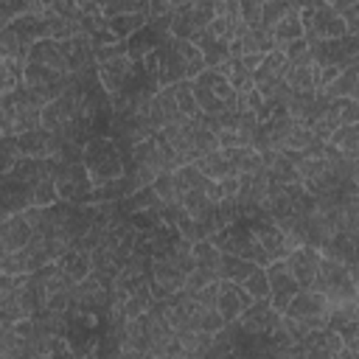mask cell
I'll list each match as a JSON object with an SVG mask.
<instances>
[{
	"label": "cell",
	"instance_id": "1",
	"mask_svg": "<svg viewBox=\"0 0 359 359\" xmlns=\"http://www.w3.org/2000/svg\"><path fill=\"white\" fill-rule=\"evenodd\" d=\"M81 163L93 180L95 188L112 182V180H121L126 174V157L123 151L118 149V143L112 137H90L84 143V154H81Z\"/></svg>",
	"mask_w": 359,
	"mask_h": 359
},
{
	"label": "cell",
	"instance_id": "2",
	"mask_svg": "<svg viewBox=\"0 0 359 359\" xmlns=\"http://www.w3.org/2000/svg\"><path fill=\"white\" fill-rule=\"evenodd\" d=\"M194 95L202 109V115H227L238 107V93L230 87V81L219 70H205L194 81Z\"/></svg>",
	"mask_w": 359,
	"mask_h": 359
},
{
	"label": "cell",
	"instance_id": "3",
	"mask_svg": "<svg viewBox=\"0 0 359 359\" xmlns=\"http://www.w3.org/2000/svg\"><path fill=\"white\" fill-rule=\"evenodd\" d=\"M300 20H303V31L309 45H320V42H331L348 34L345 20L334 11L331 3L314 0V3H300Z\"/></svg>",
	"mask_w": 359,
	"mask_h": 359
},
{
	"label": "cell",
	"instance_id": "4",
	"mask_svg": "<svg viewBox=\"0 0 359 359\" xmlns=\"http://www.w3.org/2000/svg\"><path fill=\"white\" fill-rule=\"evenodd\" d=\"M210 241H213L224 255H238V258H247V261H252V264H258V266H269V258H266L261 241L255 238L252 227H250L244 219L236 222V224H230V227H224V230H219Z\"/></svg>",
	"mask_w": 359,
	"mask_h": 359
},
{
	"label": "cell",
	"instance_id": "5",
	"mask_svg": "<svg viewBox=\"0 0 359 359\" xmlns=\"http://www.w3.org/2000/svg\"><path fill=\"white\" fill-rule=\"evenodd\" d=\"M53 180H56L59 202H67V205H90L95 185H93L84 163H56Z\"/></svg>",
	"mask_w": 359,
	"mask_h": 359
},
{
	"label": "cell",
	"instance_id": "6",
	"mask_svg": "<svg viewBox=\"0 0 359 359\" xmlns=\"http://www.w3.org/2000/svg\"><path fill=\"white\" fill-rule=\"evenodd\" d=\"M95 67H98V81L109 98H118L121 93H126L143 73V62H135L132 56H115Z\"/></svg>",
	"mask_w": 359,
	"mask_h": 359
},
{
	"label": "cell",
	"instance_id": "7",
	"mask_svg": "<svg viewBox=\"0 0 359 359\" xmlns=\"http://www.w3.org/2000/svg\"><path fill=\"white\" fill-rule=\"evenodd\" d=\"M216 11L213 3H177V11L171 14V36L177 39H194L213 22Z\"/></svg>",
	"mask_w": 359,
	"mask_h": 359
},
{
	"label": "cell",
	"instance_id": "8",
	"mask_svg": "<svg viewBox=\"0 0 359 359\" xmlns=\"http://www.w3.org/2000/svg\"><path fill=\"white\" fill-rule=\"evenodd\" d=\"M244 222L252 227V233H255V238L261 241V247H264L269 264H272V261H283V258L292 252V247H289L283 230H280L264 210H261L258 216H252V219H244Z\"/></svg>",
	"mask_w": 359,
	"mask_h": 359
},
{
	"label": "cell",
	"instance_id": "9",
	"mask_svg": "<svg viewBox=\"0 0 359 359\" xmlns=\"http://www.w3.org/2000/svg\"><path fill=\"white\" fill-rule=\"evenodd\" d=\"M280 320H283V314L269 300H255L236 323L250 337H269V334H275L280 328Z\"/></svg>",
	"mask_w": 359,
	"mask_h": 359
},
{
	"label": "cell",
	"instance_id": "10",
	"mask_svg": "<svg viewBox=\"0 0 359 359\" xmlns=\"http://www.w3.org/2000/svg\"><path fill=\"white\" fill-rule=\"evenodd\" d=\"M188 283V272L177 269L171 261L165 258H151V272H149V286L154 292L157 300H165L177 292H182Z\"/></svg>",
	"mask_w": 359,
	"mask_h": 359
},
{
	"label": "cell",
	"instance_id": "11",
	"mask_svg": "<svg viewBox=\"0 0 359 359\" xmlns=\"http://www.w3.org/2000/svg\"><path fill=\"white\" fill-rule=\"evenodd\" d=\"M266 278H269V303L283 314L289 309V303L297 297L300 283L294 280V275L286 269L283 261H272L266 266Z\"/></svg>",
	"mask_w": 359,
	"mask_h": 359
},
{
	"label": "cell",
	"instance_id": "12",
	"mask_svg": "<svg viewBox=\"0 0 359 359\" xmlns=\"http://www.w3.org/2000/svg\"><path fill=\"white\" fill-rule=\"evenodd\" d=\"M160 135H163V140L174 149V154L180 157L182 165H194V163L199 160V149H196V123H194V121L171 123V126H165Z\"/></svg>",
	"mask_w": 359,
	"mask_h": 359
},
{
	"label": "cell",
	"instance_id": "13",
	"mask_svg": "<svg viewBox=\"0 0 359 359\" xmlns=\"http://www.w3.org/2000/svg\"><path fill=\"white\" fill-rule=\"evenodd\" d=\"M286 269L294 275V280L300 283V289H311L317 275H320V264H323V255L317 247H297L292 250L286 258H283Z\"/></svg>",
	"mask_w": 359,
	"mask_h": 359
},
{
	"label": "cell",
	"instance_id": "14",
	"mask_svg": "<svg viewBox=\"0 0 359 359\" xmlns=\"http://www.w3.org/2000/svg\"><path fill=\"white\" fill-rule=\"evenodd\" d=\"M31 238H34V227L28 224V219L22 213L3 219L0 222V258L22 252L31 244Z\"/></svg>",
	"mask_w": 359,
	"mask_h": 359
},
{
	"label": "cell",
	"instance_id": "15",
	"mask_svg": "<svg viewBox=\"0 0 359 359\" xmlns=\"http://www.w3.org/2000/svg\"><path fill=\"white\" fill-rule=\"evenodd\" d=\"M0 208L3 219L25 213L28 208H34V185L20 182L14 177H0Z\"/></svg>",
	"mask_w": 359,
	"mask_h": 359
},
{
	"label": "cell",
	"instance_id": "16",
	"mask_svg": "<svg viewBox=\"0 0 359 359\" xmlns=\"http://www.w3.org/2000/svg\"><path fill=\"white\" fill-rule=\"evenodd\" d=\"M252 303H255V297H252L244 286H238V283H233V280H219V300H216V309H219V314L224 317V323H236Z\"/></svg>",
	"mask_w": 359,
	"mask_h": 359
},
{
	"label": "cell",
	"instance_id": "17",
	"mask_svg": "<svg viewBox=\"0 0 359 359\" xmlns=\"http://www.w3.org/2000/svg\"><path fill=\"white\" fill-rule=\"evenodd\" d=\"M149 118H151V123H154L157 132H163V129L171 126V123L188 121V118H182V112H180V107H177L174 87H160V90L151 95V101H149Z\"/></svg>",
	"mask_w": 359,
	"mask_h": 359
},
{
	"label": "cell",
	"instance_id": "18",
	"mask_svg": "<svg viewBox=\"0 0 359 359\" xmlns=\"http://www.w3.org/2000/svg\"><path fill=\"white\" fill-rule=\"evenodd\" d=\"M283 317H292V320H328V300L314 289H300L297 297L283 311Z\"/></svg>",
	"mask_w": 359,
	"mask_h": 359
},
{
	"label": "cell",
	"instance_id": "19",
	"mask_svg": "<svg viewBox=\"0 0 359 359\" xmlns=\"http://www.w3.org/2000/svg\"><path fill=\"white\" fill-rule=\"evenodd\" d=\"M28 62H31V65L50 67V70L65 73V76H73L70 67H67V59H65V53H62V48H59L56 39H39V42H34V48L28 50Z\"/></svg>",
	"mask_w": 359,
	"mask_h": 359
},
{
	"label": "cell",
	"instance_id": "20",
	"mask_svg": "<svg viewBox=\"0 0 359 359\" xmlns=\"http://www.w3.org/2000/svg\"><path fill=\"white\" fill-rule=\"evenodd\" d=\"M59 269H62L73 283H81L84 278L93 275V252H90L87 247H81V244H73V247L67 250V255H62Z\"/></svg>",
	"mask_w": 359,
	"mask_h": 359
},
{
	"label": "cell",
	"instance_id": "21",
	"mask_svg": "<svg viewBox=\"0 0 359 359\" xmlns=\"http://www.w3.org/2000/svg\"><path fill=\"white\" fill-rule=\"evenodd\" d=\"M306 36V31H303V20H300V3H294L292 6V11L272 28V39H275V50H286L292 42H297V39H303Z\"/></svg>",
	"mask_w": 359,
	"mask_h": 359
},
{
	"label": "cell",
	"instance_id": "22",
	"mask_svg": "<svg viewBox=\"0 0 359 359\" xmlns=\"http://www.w3.org/2000/svg\"><path fill=\"white\" fill-rule=\"evenodd\" d=\"M191 42H194V45L199 48V53L205 56L208 70H216V67H222V65L230 59V42H224V39L213 36L208 28H205L202 34H196Z\"/></svg>",
	"mask_w": 359,
	"mask_h": 359
},
{
	"label": "cell",
	"instance_id": "23",
	"mask_svg": "<svg viewBox=\"0 0 359 359\" xmlns=\"http://www.w3.org/2000/svg\"><path fill=\"white\" fill-rule=\"evenodd\" d=\"M236 171V177H252L264 171V154L255 151L252 146H241V149H222Z\"/></svg>",
	"mask_w": 359,
	"mask_h": 359
},
{
	"label": "cell",
	"instance_id": "24",
	"mask_svg": "<svg viewBox=\"0 0 359 359\" xmlns=\"http://www.w3.org/2000/svg\"><path fill=\"white\" fill-rule=\"evenodd\" d=\"M320 81V65H292L286 73V84L292 93H317Z\"/></svg>",
	"mask_w": 359,
	"mask_h": 359
},
{
	"label": "cell",
	"instance_id": "25",
	"mask_svg": "<svg viewBox=\"0 0 359 359\" xmlns=\"http://www.w3.org/2000/svg\"><path fill=\"white\" fill-rule=\"evenodd\" d=\"M154 306H157V297H154V292H151V286H149V280H146V283H140L135 292H129V297L123 300V314H126V320H140V317L149 314Z\"/></svg>",
	"mask_w": 359,
	"mask_h": 359
},
{
	"label": "cell",
	"instance_id": "26",
	"mask_svg": "<svg viewBox=\"0 0 359 359\" xmlns=\"http://www.w3.org/2000/svg\"><path fill=\"white\" fill-rule=\"evenodd\" d=\"M208 180H213V182H222V180H227V177H236V171H233V165H230V160H227V154L219 149V151H210V154H202L196 163H194Z\"/></svg>",
	"mask_w": 359,
	"mask_h": 359
},
{
	"label": "cell",
	"instance_id": "27",
	"mask_svg": "<svg viewBox=\"0 0 359 359\" xmlns=\"http://www.w3.org/2000/svg\"><path fill=\"white\" fill-rule=\"evenodd\" d=\"M177 342H180V348H185L188 353H194V356H199V359L213 351V334H205V331H199V328H194V325L177 331Z\"/></svg>",
	"mask_w": 359,
	"mask_h": 359
},
{
	"label": "cell",
	"instance_id": "28",
	"mask_svg": "<svg viewBox=\"0 0 359 359\" xmlns=\"http://www.w3.org/2000/svg\"><path fill=\"white\" fill-rule=\"evenodd\" d=\"M238 42H241V56H247V53H261V56H266V53H272L275 50V39H272V34L269 31H264V28H247L241 36H236Z\"/></svg>",
	"mask_w": 359,
	"mask_h": 359
},
{
	"label": "cell",
	"instance_id": "29",
	"mask_svg": "<svg viewBox=\"0 0 359 359\" xmlns=\"http://www.w3.org/2000/svg\"><path fill=\"white\" fill-rule=\"evenodd\" d=\"M356 93H359V67H348L320 95H325L328 101H334V98H356Z\"/></svg>",
	"mask_w": 359,
	"mask_h": 359
},
{
	"label": "cell",
	"instance_id": "30",
	"mask_svg": "<svg viewBox=\"0 0 359 359\" xmlns=\"http://www.w3.org/2000/svg\"><path fill=\"white\" fill-rule=\"evenodd\" d=\"M222 261H224V252L210 238L194 244V264H196V269H210V272H216L222 278Z\"/></svg>",
	"mask_w": 359,
	"mask_h": 359
},
{
	"label": "cell",
	"instance_id": "31",
	"mask_svg": "<svg viewBox=\"0 0 359 359\" xmlns=\"http://www.w3.org/2000/svg\"><path fill=\"white\" fill-rule=\"evenodd\" d=\"M25 84V65L14 59H0V95L14 93Z\"/></svg>",
	"mask_w": 359,
	"mask_h": 359
},
{
	"label": "cell",
	"instance_id": "32",
	"mask_svg": "<svg viewBox=\"0 0 359 359\" xmlns=\"http://www.w3.org/2000/svg\"><path fill=\"white\" fill-rule=\"evenodd\" d=\"M255 269H258V264H252V261H247V258L224 255V261H222V280H233V283L241 286Z\"/></svg>",
	"mask_w": 359,
	"mask_h": 359
},
{
	"label": "cell",
	"instance_id": "33",
	"mask_svg": "<svg viewBox=\"0 0 359 359\" xmlns=\"http://www.w3.org/2000/svg\"><path fill=\"white\" fill-rule=\"evenodd\" d=\"M174 98H177V107H180L182 118L196 121V118L202 115V109H199V104H196V95H194V84H191V79L174 84Z\"/></svg>",
	"mask_w": 359,
	"mask_h": 359
},
{
	"label": "cell",
	"instance_id": "34",
	"mask_svg": "<svg viewBox=\"0 0 359 359\" xmlns=\"http://www.w3.org/2000/svg\"><path fill=\"white\" fill-rule=\"evenodd\" d=\"M151 188H154V194L160 196L163 205H182V199H185V191L180 188V182H177L174 174H160L151 182Z\"/></svg>",
	"mask_w": 359,
	"mask_h": 359
},
{
	"label": "cell",
	"instance_id": "35",
	"mask_svg": "<svg viewBox=\"0 0 359 359\" xmlns=\"http://www.w3.org/2000/svg\"><path fill=\"white\" fill-rule=\"evenodd\" d=\"M328 146H334V149L342 151L345 157L359 154V123H353V126H339V129L331 135Z\"/></svg>",
	"mask_w": 359,
	"mask_h": 359
},
{
	"label": "cell",
	"instance_id": "36",
	"mask_svg": "<svg viewBox=\"0 0 359 359\" xmlns=\"http://www.w3.org/2000/svg\"><path fill=\"white\" fill-rule=\"evenodd\" d=\"M216 70L230 81V87H233L236 93L252 84V73L244 67V62H241V59H227V62H224L222 67H216Z\"/></svg>",
	"mask_w": 359,
	"mask_h": 359
},
{
	"label": "cell",
	"instance_id": "37",
	"mask_svg": "<svg viewBox=\"0 0 359 359\" xmlns=\"http://www.w3.org/2000/svg\"><path fill=\"white\" fill-rule=\"evenodd\" d=\"M314 146H317V137L311 135V129L297 123V126L292 129L289 140L283 143V154H289V157H292V154H306V151H311Z\"/></svg>",
	"mask_w": 359,
	"mask_h": 359
},
{
	"label": "cell",
	"instance_id": "38",
	"mask_svg": "<svg viewBox=\"0 0 359 359\" xmlns=\"http://www.w3.org/2000/svg\"><path fill=\"white\" fill-rule=\"evenodd\" d=\"M20 160H22V151H20L17 135L0 137V177H3V174H11Z\"/></svg>",
	"mask_w": 359,
	"mask_h": 359
},
{
	"label": "cell",
	"instance_id": "39",
	"mask_svg": "<svg viewBox=\"0 0 359 359\" xmlns=\"http://www.w3.org/2000/svg\"><path fill=\"white\" fill-rule=\"evenodd\" d=\"M292 6H294V3H289V0H269V3H264V11H261V28L272 34V28L292 11Z\"/></svg>",
	"mask_w": 359,
	"mask_h": 359
},
{
	"label": "cell",
	"instance_id": "40",
	"mask_svg": "<svg viewBox=\"0 0 359 359\" xmlns=\"http://www.w3.org/2000/svg\"><path fill=\"white\" fill-rule=\"evenodd\" d=\"M174 177H177V182H180V188H182L185 194H191V191H205L208 182H210L196 165H182V168L174 171Z\"/></svg>",
	"mask_w": 359,
	"mask_h": 359
},
{
	"label": "cell",
	"instance_id": "41",
	"mask_svg": "<svg viewBox=\"0 0 359 359\" xmlns=\"http://www.w3.org/2000/svg\"><path fill=\"white\" fill-rule=\"evenodd\" d=\"M331 112L337 115L339 126H353V123H359V101H356V98H334V101H331Z\"/></svg>",
	"mask_w": 359,
	"mask_h": 359
},
{
	"label": "cell",
	"instance_id": "42",
	"mask_svg": "<svg viewBox=\"0 0 359 359\" xmlns=\"http://www.w3.org/2000/svg\"><path fill=\"white\" fill-rule=\"evenodd\" d=\"M241 286H244L255 300H269V278H266V266H258Z\"/></svg>",
	"mask_w": 359,
	"mask_h": 359
},
{
	"label": "cell",
	"instance_id": "43",
	"mask_svg": "<svg viewBox=\"0 0 359 359\" xmlns=\"http://www.w3.org/2000/svg\"><path fill=\"white\" fill-rule=\"evenodd\" d=\"M286 59H289V65H314V56H311V45H309V39L303 36V39H297V42H292L286 50Z\"/></svg>",
	"mask_w": 359,
	"mask_h": 359
},
{
	"label": "cell",
	"instance_id": "44",
	"mask_svg": "<svg viewBox=\"0 0 359 359\" xmlns=\"http://www.w3.org/2000/svg\"><path fill=\"white\" fill-rule=\"evenodd\" d=\"M261 11H264V3L241 0V22L247 28H261Z\"/></svg>",
	"mask_w": 359,
	"mask_h": 359
},
{
	"label": "cell",
	"instance_id": "45",
	"mask_svg": "<svg viewBox=\"0 0 359 359\" xmlns=\"http://www.w3.org/2000/svg\"><path fill=\"white\" fill-rule=\"evenodd\" d=\"M177 11V3H165V0H149V20H163L171 17Z\"/></svg>",
	"mask_w": 359,
	"mask_h": 359
},
{
	"label": "cell",
	"instance_id": "46",
	"mask_svg": "<svg viewBox=\"0 0 359 359\" xmlns=\"http://www.w3.org/2000/svg\"><path fill=\"white\" fill-rule=\"evenodd\" d=\"M238 191H241V177H227V180L219 182V196H222V202H224V199H236Z\"/></svg>",
	"mask_w": 359,
	"mask_h": 359
},
{
	"label": "cell",
	"instance_id": "47",
	"mask_svg": "<svg viewBox=\"0 0 359 359\" xmlns=\"http://www.w3.org/2000/svg\"><path fill=\"white\" fill-rule=\"evenodd\" d=\"M345 266H348V275H351V280L359 286V252H356V255H353V258H351Z\"/></svg>",
	"mask_w": 359,
	"mask_h": 359
},
{
	"label": "cell",
	"instance_id": "48",
	"mask_svg": "<svg viewBox=\"0 0 359 359\" xmlns=\"http://www.w3.org/2000/svg\"><path fill=\"white\" fill-rule=\"evenodd\" d=\"M334 359H359V353H353L351 348H342V351H339Z\"/></svg>",
	"mask_w": 359,
	"mask_h": 359
}]
</instances>
